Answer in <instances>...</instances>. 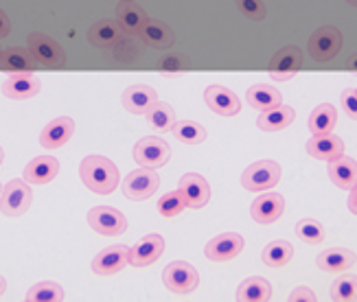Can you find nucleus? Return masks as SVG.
Listing matches in <instances>:
<instances>
[{
    "instance_id": "nucleus-25",
    "label": "nucleus",
    "mask_w": 357,
    "mask_h": 302,
    "mask_svg": "<svg viewBox=\"0 0 357 302\" xmlns=\"http://www.w3.org/2000/svg\"><path fill=\"white\" fill-rule=\"evenodd\" d=\"M296 119V110L289 105H274L270 110H263L261 116L257 119V127L263 132H281L287 130V127Z\"/></svg>"
},
{
    "instance_id": "nucleus-46",
    "label": "nucleus",
    "mask_w": 357,
    "mask_h": 302,
    "mask_svg": "<svg viewBox=\"0 0 357 302\" xmlns=\"http://www.w3.org/2000/svg\"><path fill=\"white\" fill-rule=\"evenodd\" d=\"M349 68H351V70H357V57H353V59H351Z\"/></svg>"
},
{
    "instance_id": "nucleus-2",
    "label": "nucleus",
    "mask_w": 357,
    "mask_h": 302,
    "mask_svg": "<svg viewBox=\"0 0 357 302\" xmlns=\"http://www.w3.org/2000/svg\"><path fill=\"white\" fill-rule=\"evenodd\" d=\"M281 176L283 169L276 160H257L241 173V184L245 190L263 193V190H270L281 182Z\"/></svg>"
},
{
    "instance_id": "nucleus-41",
    "label": "nucleus",
    "mask_w": 357,
    "mask_h": 302,
    "mask_svg": "<svg viewBox=\"0 0 357 302\" xmlns=\"http://www.w3.org/2000/svg\"><path fill=\"white\" fill-rule=\"evenodd\" d=\"M186 68H189V66L182 61V57H176V55H167L160 61V70L167 73V75H178V73H184Z\"/></svg>"
},
{
    "instance_id": "nucleus-24",
    "label": "nucleus",
    "mask_w": 357,
    "mask_h": 302,
    "mask_svg": "<svg viewBox=\"0 0 357 302\" xmlns=\"http://www.w3.org/2000/svg\"><path fill=\"white\" fill-rule=\"evenodd\" d=\"M123 40V29L116 20H99L88 29V42L97 49H114Z\"/></svg>"
},
{
    "instance_id": "nucleus-11",
    "label": "nucleus",
    "mask_w": 357,
    "mask_h": 302,
    "mask_svg": "<svg viewBox=\"0 0 357 302\" xmlns=\"http://www.w3.org/2000/svg\"><path fill=\"white\" fill-rule=\"evenodd\" d=\"M243 246H245V241L239 232H224V234L213 236L204 248V254H206V259H211L215 263H224V261L237 259L243 252Z\"/></svg>"
},
{
    "instance_id": "nucleus-16",
    "label": "nucleus",
    "mask_w": 357,
    "mask_h": 302,
    "mask_svg": "<svg viewBox=\"0 0 357 302\" xmlns=\"http://www.w3.org/2000/svg\"><path fill=\"white\" fill-rule=\"evenodd\" d=\"M204 101L206 105L213 110L215 114L220 116H237L241 112V101L232 90L224 88V86H208L204 90Z\"/></svg>"
},
{
    "instance_id": "nucleus-5",
    "label": "nucleus",
    "mask_w": 357,
    "mask_h": 302,
    "mask_svg": "<svg viewBox=\"0 0 357 302\" xmlns=\"http://www.w3.org/2000/svg\"><path fill=\"white\" fill-rule=\"evenodd\" d=\"M307 51L316 61H331L342 51V33L335 27H320L309 38Z\"/></svg>"
},
{
    "instance_id": "nucleus-13",
    "label": "nucleus",
    "mask_w": 357,
    "mask_h": 302,
    "mask_svg": "<svg viewBox=\"0 0 357 302\" xmlns=\"http://www.w3.org/2000/svg\"><path fill=\"white\" fill-rule=\"evenodd\" d=\"M130 263V248L128 246H110L101 250L95 259H92V272L99 276H112L119 274L123 267Z\"/></svg>"
},
{
    "instance_id": "nucleus-3",
    "label": "nucleus",
    "mask_w": 357,
    "mask_h": 302,
    "mask_svg": "<svg viewBox=\"0 0 357 302\" xmlns=\"http://www.w3.org/2000/svg\"><path fill=\"white\" fill-rule=\"evenodd\" d=\"M31 204H33V190H31L29 182L22 180H11L3 186V195H0V213L7 217H22Z\"/></svg>"
},
{
    "instance_id": "nucleus-1",
    "label": "nucleus",
    "mask_w": 357,
    "mask_h": 302,
    "mask_svg": "<svg viewBox=\"0 0 357 302\" xmlns=\"http://www.w3.org/2000/svg\"><path fill=\"white\" fill-rule=\"evenodd\" d=\"M79 176L86 188L97 195H110L121 184L116 165L105 156H86L79 165Z\"/></svg>"
},
{
    "instance_id": "nucleus-20",
    "label": "nucleus",
    "mask_w": 357,
    "mask_h": 302,
    "mask_svg": "<svg viewBox=\"0 0 357 302\" xmlns=\"http://www.w3.org/2000/svg\"><path fill=\"white\" fill-rule=\"evenodd\" d=\"M121 101H123V107H126L130 114H145L147 110L158 101V94L151 86L136 84V86L126 88Z\"/></svg>"
},
{
    "instance_id": "nucleus-37",
    "label": "nucleus",
    "mask_w": 357,
    "mask_h": 302,
    "mask_svg": "<svg viewBox=\"0 0 357 302\" xmlns=\"http://www.w3.org/2000/svg\"><path fill=\"white\" fill-rule=\"evenodd\" d=\"M186 209V199L182 195V190H169V193H165L160 199H158V213L165 217V219H174L178 217L182 211Z\"/></svg>"
},
{
    "instance_id": "nucleus-14",
    "label": "nucleus",
    "mask_w": 357,
    "mask_h": 302,
    "mask_svg": "<svg viewBox=\"0 0 357 302\" xmlns=\"http://www.w3.org/2000/svg\"><path fill=\"white\" fill-rule=\"evenodd\" d=\"M165 252V239L160 234L151 232L145 234L141 241L134 243L130 248V265L134 267H149L151 263H156Z\"/></svg>"
},
{
    "instance_id": "nucleus-9",
    "label": "nucleus",
    "mask_w": 357,
    "mask_h": 302,
    "mask_svg": "<svg viewBox=\"0 0 357 302\" xmlns=\"http://www.w3.org/2000/svg\"><path fill=\"white\" fill-rule=\"evenodd\" d=\"M26 44H29V51L40 61V66H44V68H64L66 66V53L53 38L44 36V33H31Z\"/></svg>"
},
{
    "instance_id": "nucleus-47",
    "label": "nucleus",
    "mask_w": 357,
    "mask_h": 302,
    "mask_svg": "<svg viewBox=\"0 0 357 302\" xmlns=\"http://www.w3.org/2000/svg\"><path fill=\"white\" fill-rule=\"evenodd\" d=\"M3 160H5V151H3V147H0V165H3Z\"/></svg>"
},
{
    "instance_id": "nucleus-7",
    "label": "nucleus",
    "mask_w": 357,
    "mask_h": 302,
    "mask_svg": "<svg viewBox=\"0 0 357 302\" xmlns=\"http://www.w3.org/2000/svg\"><path fill=\"white\" fill-rule=\"evenodd\" d=\"M158 186H160V178H158L156 169L141 167V169L128 173V178L123 180V193H126L128 199L143 202L156 193Z\"/></svg>"
},
{
    "instance_id": "nucleus-38",
    "label": "nucleus",
    "mask_w": 357,
    "mask_h": 302,
    "mask_svg": "<svg viewBox=\"0 0 357 302\" xmlns=\"http://www.w3.org/2000/svg\"><path fill=\"white\" fill-rule=\"evenodd\" d=\"M331 300H340V302L357 300V276L344 274V276H340L337 280H333V285H331Z\"/></svg>"
},
{
    "instance_id": "nucleus-19",
    "label": "nucleus",
    "mask_w": 357,
    "mask_h": 302,
    "mask_svg": "<svg viewBox=\"0 0 357 302\" xmlns=\"http://www.w3.org/2000/svg\"><path fill=\"white\" fill-rule=\"evenodd\" d=\"M307 153L316 158V160H324L329 163L333 158L342 156L344 153V140L335 136L333 132L331 134H318V136H312L307 140Z\"/></svg>"
},
{
    "instance_id": "nucleus-39",
    "label": "nucleus",
    "mask_w": 357,
    "mask_h": 302,
    "mask_svg": "<svg viewBox=\"0 0 357 302\" xmlns=\"http://www.w3.org/2000/svg\"><path fill=\"white\" fill-rule=\"evenodd\" d=\"M237 7L250 20L266 18V5H263V0H237Z\"/></svg>"
},
{
    "instance_id": "nucleus-22",
    "label": "nucleus",
    "mask_w": 357,
    "mask_h": 302,
    "mask_svg": "<svg viewBox=\"0 0 357 302\" xmlns=\"http://www.w3.org/2000/svg\"><path fill=\"white\" fill-rule=\"evenodd\" d=\"M40 66V61L33 57V53L22 46H11V49L0 53V68L7 73H33Z\"/></svg>"
},
{
    "instance_id": "nucleus-44",
    "label": "nucleus",
    "mask_w": 357,
    "mask_h": 302,
    "mask_svg": "<svg viewBox=\"0 0 357 302\" xmlns=\"http://www.w3.org/2000/svg\"><path fill=\"white\" fill-rule=\"evenodd\" d=\"M347 206H349V211L353 215H357V184L349 190V202H347Z\"/></svg>"
},
{
    "instance_id": "nucleus-32",
    "label": "nucleus",
    "mask_w": 357,
    "mask_h": 302,
    "mask_svg": "<svg viewBox=\"0 0 357 302\" xmlns=\"http://www.w3.org/2000/svg\"><path fill=\"white\" fill-rule=\"evenodd\" d=\"M263 263H266L268 267L272 269H281L285 267L291 259H294V246L289 241H270L266 248H263V254H261Z\"/></svg>"
},
{
    "instance_id": "nucleus-15",
    "label": "nucleus",
    "mask_w": 357,
    "mask_h": 302,
    "mask_svg": "<svg viewBox=\"0 0 357 302\" xmlns=\"http://www.w3.org/2000/svg\"><path fill=\"white\" fill-rule=\"evenodd\" d=\"M178 188L186 199V209H204L211 202V186L204 176L199 173H186L180 178Z\"/></svg>"
},
{
    "instance_id": "nucleus-43",
    "label": "nucleus",
    "mask_w": 357,
    "mask_h": 302,
    "mask_svg": "<svg viewBox=\"0 0 357 302\" xmlns=\"http://www.w3.org/2000/svg\"><path fill=\"white\" fill-rule=\"evenodd\" d=\"M11 33V20H9V15L0 9V38H7Z\"/></svg>"
},
{
    "instance_id": "nucleus-21",
    "label": "nucleus",
    "mask_w": 357,
    "mask_h": 302,
    "mask_svg": "<svg viewBox=\"0 0 357 302\" xmlns=\"http://www.w3.org/2000/svg\"><path fill=\"white\" fill-rule=\"evenodd\" d=\"M59 160L53 156H38L24 167V180L29 184H49L57 178Z\"/></svg>"
},
{
    "instance_id": "nucleus-10",
    "label": "nucleus",
    "mask_w": 357,
    "mask_h": 302,
    "mask_svg": "<svg viewBox=\"0 0 357 302\" xmlns=\"http://www.w3.org/2000/svg\"><path fill=\"white\" fill-rule=\"evenodd\" d=\"M303 61L305 59H303L301 49H296V46H285V49H281L272 57L268 75L274 82H289V79H294L301 73Z\"/></svg>"
},
{
    "instance_id": "nucleus-40",
    "label": "nucleus",
    "mask_w": 357,
    "mask_h": 302,
    "mask_svg": "<svg viewBox=\"0 0 357 302\" xmlns=\"http://www.w3.org/2000/svg\"><path fill=\"white\" fill-rule=\"evenodd\" d=\"M340 103H342V110L347 112V116L357 121V90L347 88L342 94H340Z\"/></svg>"
},
{
    "instance_id": "nucleus-4",
    "label": "nucleus",
    "mask_w": 357,
    "mask_h": 302,
    "mask_svg": "<svg viewBox=\"0 0 357 302\" xmlns=\"http://www.w3.org/2000/svg\"><path fill=\"white\" fill-rule=\"evenodd\" d=\"M162 282H165V287L169 292L186 296V294H193L197 289L199 274H197V269L191 263L174 261V263H169L162 269Z\"/></svg>"
},
{
    "instance_id": "nucleus-33",
    "label": "nucleus",
    "mask_w": 357,
    "mask_h": 302,
    "mask_svg": "<svg viewBox=\"0 0 357 302\" xmlns=\"http://www.w3.org/2000/svg\"><path fill=\"white\" fill-rule=\"evenodd\" d=\"M145 116H147V123L158 132H169L176 125V110L165 101L153 103L145 112Z\"/></svg>"
},
{
    "instance_id": "nucleus-42",
    "label": "nucleus",
    "mask_w": 357,
    "mask_h": 302,
    "mask_svg": "<svg viewBox=\"0 0 357 302\" xmlns=\"http://www.w3.org/2000/svg\"><path fill=\"white\" fill-rule=\"evenodd\" d=\"M289 300L291 302H314L316 300V294L305 287V285H301V287H296L291 294H289Z\"/></svg>"
},
{
    "instance_id": "nucleus-12",
    "label": "nucleus",
    "mask_w": 357,
    "mask_h": 302,
    "mask_svg": "<svg viewBox=\"0 0 357 302\" xmlns=\"http://www.w3.org/2000/svg\"><path fill=\"white\" fill-rule=\"evenodd\" d=\"M285 211V197L281 193H270V190H263V193L252 202L250 206V217L257 224H274V221L281 219Z\"/></svg>"
},
{
    "instance_id": "nucleus-29",
    "label": "nucleus",
    "mask_w": 357,
    "mask_h": 302,
    "mask_svg": "<svg viewBox=\"0 0 357 302\" xmlns=\"http://www.w3.org/2000/svg\"><path fill=\"white\" fill-rule=\"evenodd\" d=\"M235 298L241 302H266L272 298V285L263 276H250L237 287Z\"/></svg>"
},
{
    "instance_id": "nucleus-28",
    "label": "nucleus",
    "mask_w": 357,
    "mask_h": 302,
    "mask_svg": "<svg viewBox=\"0 0 357 302\" xmlns=\"http://www.w3.org/2000/svg\"><path fill=\"white\" fill-rule=\"evenodd\" d=\"M116 22L121 24V29L126 31V33L141 36V31H143V27L147 22V15L136 3L128 0V3L119 5V9H116Z\"/></svg>"
},
{
    "instance_id": "nucleus-8",
    "label": "nucleus",
    "mask_w": 357,
    "mask_h": 302,
    "mask_svg": "<svg viewBox=\"0 0 357 302\" xmlns=\"http://www.w3.org/2000/svg\"><path fill=\"white\" fill-rule=\"evenodd\" d=\"M88 224L92 230L103 236H119V234H126L128 230L126 215L112 209V206H95V209H90Z\"/></svg>"
},
{
    "instance_id": "nucleus-50",
    "label": "nucleus",
    "mask_w": 357,
    "mask_h": 302,
    "mask_svg": "<svg viewBox=\"0 0 357 302\" xmlns=\"http://www.w3.org/2000/svg\"><path fill=\"white\" fill-rule=\"evenodd\" d=\"M355 90H357V88H355Z\"/></svg>"
},
{
    "instance_id": "nucleus-45",
    "label": "nucleus",
    "mask_w": 357,
    "mask_h": 302,
    "mask_svg": "<svg viewBox=\"0 0 357 302\" xmlns=\"http://www.w3.org/2000/svg\"><path fill=\"white\" fill-rule=\"evenodd\" d=\"M7 292V280L3 278V276H0V296H3Z\"/></svg>"
},
{
    "instance_id": "nucleus-35",
    "label": "nucleus",
    "mask_w": 357,
    "mask_h": 302,
    "mask_svg": "<svg viewBox=\"0 0 357 302\" xmlns=\"http://www.w3.org/2000/svg\"><path fill=\"white\" fill-rule=\"evenodd\" d=\"M26 300H31V302L64 300V287H61L59 282H53V280H42V282H36L33 287L26 292Z\"/></svg>"
},
{
    "instance_id": "nucleus-36",
    "label": "nucleus",
    "mask_w": 357,
    "mask_h": 302,
    "mask_svg": "<svg viewBox=\"0 0 357 302\" xmlns=\"http://www.w3.org/2000/svg\"><path fill=\"white\" fill-rule=\"evenodd\" d=\"M296 234H298V239L305 241V243H322L324 241V236H327V232H324V226L320 224V221L316 219H301L298 224H296Z\"/></svg>"
},
{
    "instance_id": "nucleus-17",
    "label": "nucleus",
    "mask_w": 357,
    "mask_h": 302,
    "mask_svg": "<svg viewBox=\"0 0 357 302\" xmlns=\"http://www.w3.org/2000/svg\"><path fill=\"white\" fill-rule=\"evenodd\" d=\"M40 88L42 84L33 73H11L7 77V82L3 84V94L13 101H24V99H33L40 92Z\"/></svg>"
},
{
    "instance_id": "nucleus-31",
    "label": "nucleus",
    "mask_w": 357,
    "mask_h": 302,
    "mask_svg": "<svg viewBox=\"0 0 357 302\" xmlns=\"http://www.w3.org/2000/svg\"><path fill=\"white\" fill-rule=\"evenodd\" d=\"M245 99L250 103L255 110L263 112V110H270L274 105H281L283 103V94L278 92L274 86H268V84H257V86H250L245 92Z\"/></svg>"
},
{
    "instance_id": "nucleus-18",
    "label": "nucleus",
    "mask_w": 357,
    "mask_h": 302,
    "mask_svg": "<svg viewBox=\"0 0 357 302\" xmlns=\"http://www.w3.org/2000/svg\"><path fill=\"white\" fill-rule=\"evenodd\" d=\"M73 134H75V121L70 116L53 119L42 130V134H40V145L44 149H59V147L66 145Z\"/></svg>"
},
{
    "instance_id": "nucleus-6",
    "label": "nucleus",
    "mask_w": 357,
    "mask_h": 302,
    "mask_svg": "<svg viewBox=\"0 0 357 302\" xmlns=\"http://www.w3.org/2000/svg\"><path fill=\"white\" fill-rule=\"evenodd\" d=\"M172 158V147L158 136H145L134 145V160L147 169H160Z\"/></svg>"
},
{
    "instance_id": "nucleus-27",
    "label": "nucleus",
    "mask_w": 357,
    "mask_h": 302,
    "mask_svg": "<svg viewBox=\"0 0 357 302\" xmlns=\"http://www.w3.org/2000/svg\"><path fill=\"white\" fill-rule=\"evenodd\" d=\"M141 40L147 46H151V49H172L174 42H176V36L165 22L147 18L145 27L141 31Z\"/></svg>"
},
{
    "instance_id": "nucleus-30",
    "label": "nucleus",
    "mask_w": 357,
    "mask_h": 302,
    "mask_svg": "<svg viewBox=\"0 0 357 302\" xmlns=\"http://www.w3.org/2000/svg\"><path fill=\"white\" fill-rule=\"evenodd\" d=\"M309 132L312 136H318V134H331L333 127L337 125V110L331 105V103H320L314 107V112L309 114Z\"/></svg>"
},
{
    "instance_id": "nucleus-49",
    "label": "nucleus",
    "mask_w": 357,
    "mask_h": 302,
    "mask_svg": "<svg viewBox=\"0 0 357 302\" xmlns=\"http://www.w3.org/2000/svg\"><path fill=\"white\" fill-rule=\"evenodd\" d=\"M0 195H3V184H0Z\"/></svg>"
},
{
    "instance_id": "nucleus-34",
    "label": "nucleus",
    "mask_w": 357,
    "mask_h": 302,
    "mask_svg": "<svg viewBox=\"0 0 357 302\" xmlns=\"http://www.w3.org/2000/svg\"><path fill=\"white\" fill-rule=\"evenodd\" d=\"M172 132L180 142H184V145H202L208 136L204 125H199L195 121H176Z\"/></svg>"
},
{
    "instance_id": "nucleus-48",
    "label": "nucleus",
    "mask_w": 357,
    "mask_h": 302,
    "mask_svg": "<svg viewBox=\"0 0 357 302\" xmlns=\"http://www.w3.org/2000/svg\"><path fill=\"white\" fill-rule=\"evenodd\" d=\"M349 3H353V5H355V7H357V0H349Z\"/></svg>"
},
{
    "instance_id": "nucleus-23",
    "label": "nucleus",
    "mask_w": 357,
    "mask_h": 302,
    "mask_svg": "<svg viewBox=\"0 0 357 302\" xmlns=\"http://www.w3.org/2000/svg\"><path fill=\"white\" fill-rule=\"evenodd\" d=\"M327 171H329V178L331 182L342 188V190H351L357 184V163L349 156H337L333 160L327 163Z\"/></svg>"
},
{
    "instance_id": "nucleus-26",
    "label": "nucleus",
    "mask_w": 357,
    "mask_h": 302,
    "mask_svg": "<svg viewBox=\"0 0 357 302\" xmlns=\"http://www.w3.org/2000/svg\"><path fill=\"white\" fill-rule=\"evenodd\" d=\"M355 252H351L349 248H329L318 254L316 265L322 272H347L355 265Z\"/></svg>"
}]
</instances>
